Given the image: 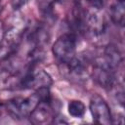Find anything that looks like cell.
I'll return each mask as SVG.
<instances>
[{
	"label": "cell",
	"instance_id": "cell-1",
	"mask_svg": "<svg viewBox=\"0 0 125 125\" xmlns=\"http://www.w3.org/2000/svg\"><path fill=\"white\" fill-rule=\"evenodd\" d=\"M41 102L37 92L27 98H14L7 101L5 106L11 117L17 120H21L29 117L34 108Z\"/></svg>",
	"mask_w": 125,
	"mask_h": 125
},
{
	"label": "cell",
	"instance_id": "cell-2",
	"mask_svg": "<svg viewBox=\"0 0 125 125\" xmlns=\"http://www.w3.org/2000/svg\"><path fill=\"white\" fill-rule=\"evenodd\" d=\"M55 58L62 63L67 62L75 57L76 36L73 33H65L60 36L52 48Z\"/></svg>",
	"mask_w": 125,
	"mask_h": 125
},
{
	"label": "cell",
	"instance_id": "cell-3",
	"mask_svg": "<svg viewBox=\"0 0 125 125\" xmlns=\"http://www.w3.org/2000/svg\"><path fill=\"white\" fill-rule=\"evenodd\" d=\"M53 81L51 76L44 70H35L34 67H28L24 75L20 80V88L21 89H39L42 87H50Z\"/></svg>",
	"mask_w": 125,
	"mask_h": 125
},
{
	"label": "cell",
	"instance_id": "cell-4",
	"mask_svg": "<svg viewBox=\"0 0 125 125\" xmlns=\"http://www.w3.org/2000/svg\"><path fill=\"white\" fill-rule=\"evenodd\" d=\"M82 23L83 32H88L92 35H100L105 29V20L101 9L92 8L83 11Z\"/></svg>",
	"mask_w": 125,
	"mask_h": 125
},
{
	"label": "cell",
	"instance_id": "cell-5",
	"mask_svg": "<svg viewBox=\"0 0 125 125\" xmlns=\"http://www.w3.org/2000/svg\"><path fill=\"white\" fill-rule=\"evenodd\" d=\"M90 110L93 116V120L98 124L109 125L113 123L111 112L108 104L99 95H95L92 97L90 101Z\"/></svg>",
	"mask_w": 125,
	"mask_h": 125
},
{
	"label": "cell",
	"instance_id": "cell-6",
	"mask_svg": "<svg viewBox=\"0 0 125 125\" xmlns=\"http://www.w3.org/2000/svg\"><path fill=\"white\" fill-rule=\"evenodd\" d=\"M93 79L101 87L111 89L115 83V69L106 65L98 59L93 67Z\"/></svg>",
	"mask_w": 125,
	"mask_h": 125
},
{
	"label": "cell",
	"instance_id": "cell-7",
	"mask_svg": "<svg viewBox=\"0 0 125 125\" xmlns=\"http://www.w3.org/2000/svg\"><path fill=\"white\" fill-rule=\"evenodd\" d=\"M63 72L67 77L75 78V79H82L86 74L87 67L83 61L74 57L67 62L62 63Z\"/></svg>",
	"mask_w": 125,
	"mask_h": 125
},
{
	"label": "cell",
	"instance_id": "cell-8",
	"mask_svg": "<svg viewBox=\"0 0 125 125\" xmlns=\"http://www.w3.org/2000/svg\"><path fill=\"white\" fill-rule=\"evenodd\" d=\"M106 65L110 66L113 69H116L118 65L122 62L123 58L119 49L114 45H108L104 50V55L99 58Z\"/></svg>",
	"mask_w": 125,
	"mask_h": 125
},
{
	"label": "cell",
	"instance_id": "cell-9",
	"mask_svg": "<svg viewBox=\"0 0 125 125\" xmlns=\"http://www.w3.org/2000/svg\"><path fill=\"white\" fill-rule=\"evenodd\" d=\"M49 32L43 25H36L33 27L27 35V38L30 43L34 45V47H42L49 41Z\"/></svg>",
	"mask_w": 125,
	"mask_h": 125
},
{
	"label": "cell",
	"instance_id": "cell-10",
	"mask_svg": "<svg viewBox=\"0 0 125 125\" xmlns=\"http://www.w3.org/2000/svg\"><path fill=\"white\" fill-rule=\"evenodd\" d=\"M124 0L117 1L114 5L111 6L110 9V18L111 21L119 26H123L124 24Z\"/></svg>",
	"mask_w": 125,
	"mask_h": 125
},
{
	"label": "cell",
	"instance_id": "cell-11",
	"mask_svg": "<svg viewBox=\"0 0 125 125\" xmlns=\"http://www.w3.org/2000/svg\"><path fill=\"white\" fill-rule=\"evenodd\" d=\"M67 109H68V112L71 116L76 117V118H80L84 115L86 107H85V104L81 101L73 100V101H70L68 103Z\"/></svg>",
	"mask_w": 125,
	"mask_h": 125
},
{
	"label": "cell",
	"instance_id": "cell-12",
	"mask_svg": "<svg viewBox=\"0 0 125 125\" xmlns=\"http://www.w3.org/2000/svg\"><path fill=\"white\" fill-rule=\"evenodd\" d=\"M57 0H38V7L44 15H49L53 11L54 4Z\"/></svg>",
	"mask_w": 125,
	"mask_h": 125
},
{
	"label": "cell",
	"instance_id": "cell-13",
	"mask_svg": "<svg viewBox=\"0 0 125 125\" xmlns=\"http://www.w3.org/2000/svg\"><path fill=\"white\" fill-rule=\"evenodd\" d=\"M86 2L91 6V8L102 9L104 5L105 0H86Z\"/></svg>",
	"mask_w": 125,
	"mask_h": 125
},
{
	"label": "cell",
	"instance_id": "cell-14",
	"mask_svg": "<svg viewBox=\"0 0 125 125\" xmlns=\"http://www.w3.org/2000/svg\"><path fill=\"white\" fill-rule=\"evenodd\" d=\"M28 0H11V6L13 8V10L17 11L20 10L22 6H24L27 3Z\"/></svg>",
	"mask_w": 125,
	"mask_h": 125
},
{
	"label": "cell",
	"instance_id": "cell-15",
	"mask_svg": "<svg viewBox=\"0 0 125 125\" xmlns=\"http://www.w3.org/2000/svg\"><path fill=\"white\" fill-rule=\"evenodd\" d=\"M5 27H4V24L3 22L0 21V46L2 45L3 41H4V37H5Z\"/></svg>",
	"mask_w": 125,
	"mask_h": 125
},
{
	"label": "cell",
	"instance_id": "cell-16",
	"mask_svg": "<svg viewBox=\"0 0 125 125\" xmlns=\"http://www.w3.org/2000/svg\"><path fill=\"white\" fill-rule=\"evenodd\" d=\"M2 109H3V104H2V103L0 102V114L2 113Z\"/></svg>",
	"mask_w": 125,
	"mask_h": 125
},
{
	"label": "cell",
	"instance_id": "cell-17",
	"mask_svg": "<svg viewBox=\"0 0 125 125\" xmlns=\"http://www.w3.org/2000/svg\"><path fill=\"white\" fill-rule=\"evenodd\" d=\"M117 1H120V0H117Z\"/></svg>",
	"mask_w": 125,
	"mask_h": 125
},
{
	"label": "cell",
	"instance_id": "cell-18",
	"mask_svg": "<svg viewBox=\"0 0 125 125\" xmlns=\"http://www.w3.org/2000/svg\"><path fill=\"white\" fill-rule=\"evenodd\" d=\"M0 2H1V0H0Z\"/></svg>",
	"mask_w": 125,
	"mask_h": 125
}]
</instances>
